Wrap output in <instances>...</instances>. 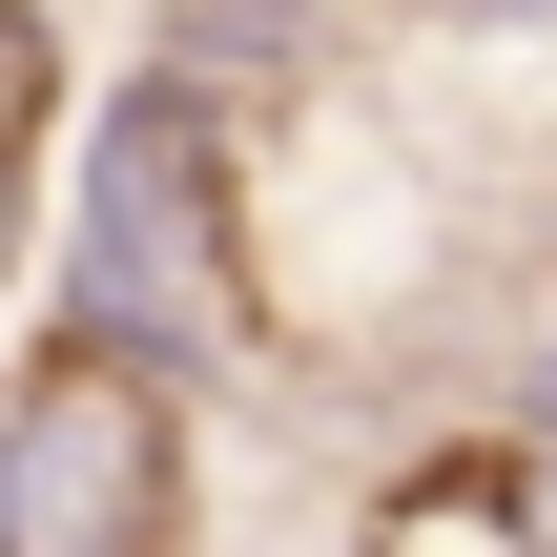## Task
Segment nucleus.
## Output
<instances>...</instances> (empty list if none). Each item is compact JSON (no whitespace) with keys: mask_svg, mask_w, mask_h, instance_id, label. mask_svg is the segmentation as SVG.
Instances as JSON below:
<instances>
[{"mask_svg":"<svg viewBox=\"0 0 557 557\" xmlns=\"http://www.w3.org/2000/svg\"><path fill=\"white\" fill-rule=\"evenodd\" d=\"M207 124V207H227V310L248 372H413L475 248L455 145L413 124V83H372L351 41H269V62H165Z\"/></svg>","mask_w":557,"mask_h":557,"instance_id":"1","label":"nucleus"},{"mask_svg":"<svg viewBox=\"0 0 557 557\" xmlns=\"http://www.w3.org/2000/svg\"><path fill=\"white\" fill-rule=\"evenodd\" d=\"M0 557H207V393L186 351L41 310L0 372Z\"/></svg>","mask_w":557,"mask_h":557,"instance_id":"2","label":"nucleus"},{"mask_svg":"<svg viewBox=\"0 0 557 557\" xmlns=\"http://www.w3.org/2000/svg\"><path fill=\"white\" fill-rule=\"evenodd\" d=\"M351 557H557V413H455V434L372 455Z\"/></svg>","mask_w":557,"mask_h":557,"instance_id":"3","label":"nucleus"},{"mask_svg":"<svg viewBox=\"0 0 557 557\" xmlns=\"http://www.w3.org/2000/svg\"><path fill=\"white\" fill-rule=\"evenodd\" d=\"M41 165H62V21L0 0V289L41 269Z\"/></svg>","mask_w":557,"mask_h":557,"instance_id":"4","label":"nucleus"},{"mask_svg":"<svg viewBox=\"0 0 557 557\" xmlns=\"http://www.w3.org/2000/svg\"><path fill=\"white\" fill-rule=\"evenodd\" d=\"M537 248H557V227H537Z\"/></svg>","mask_w":557,"mask_h":557,"instance_id":"5","label":"nucleus"}]
</instances>
